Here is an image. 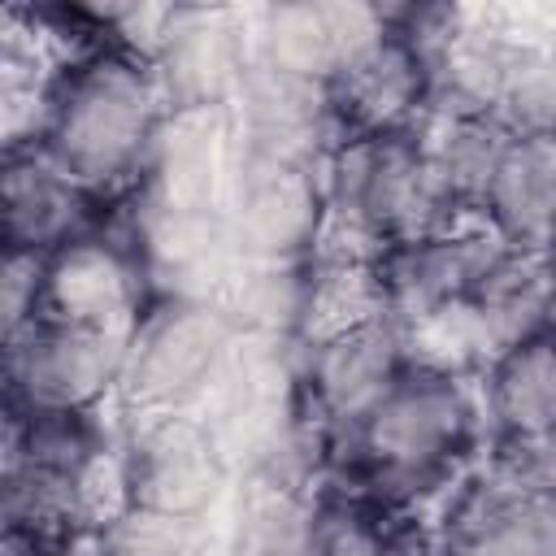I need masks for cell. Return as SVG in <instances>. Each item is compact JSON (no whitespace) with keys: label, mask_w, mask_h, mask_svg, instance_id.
<instances>
[{"label":"cell","mask_w":556,"mask_h":556,"mask_svg":"<svg viewBox=\"0 0 556 556\" xmlns=\"http://www.w3.org/2000/svg\"><path fill=\"white\" fill-rule=\"evenodd\" d=\"M187 539H191V521L126 508L109 526V534L100 543V556H191Z\"/></svg>","instance_id":"18"},{"label":"cell","mask_w":556,"mask_h":556,"mask_svg":"<svg viewBox=\"0 0 556 556\" xmlns=\"http://www.w3.org/2000/svg\"><path fill=\"white\" fill-rule=\"evenodd\" d=\"M96 200L74 182L39 143L9 148L0 174V222L4 252L52 256L56 248L96 230Z\"/></svg>","instance_id":"12"},{"label":"cell","mask_w":556,"mask_h":556,"mask_svg":"<svg viewBox=\"0 0 556 556\" xmlns=\"http://www.w3.org/2000/svg\"><path fill=\"white\" fill-rule=\"evenodd\" d=\"M430 91H434L430 56L387 22V30L369 39L330 78V109L339 122V139L417 130L413 122L430 109Z\"/></svg>","instance_id":"10"},{"label":"cell","mask_w":556,"mask_h":556,"mask_svg":"<svg viewBox=\"0 0 556 556\" xmlns=\"http://www.w3.org/2000/svg\"><path fill=\"white\" fill-rule=\"evenodd\" d=\"M235 352V321L200 295H169L152 304L126 348L122 391L143 413H187L191 400L208 395L222 365Z\"/></svg>","instance_id":"4"},{"label":"cell","mask_w":556,"mask_h":556,"mask_svg":"<svg viewBox=\"0 0 556 556\" xmlns=\"http://www.w3.org/2000/svg\"><path fill=\"white\" fill-rule=\"evenodd\" d=\"M235 230L252 261L295 265L321 243L326 230V187L304 161L252 156L235 178Z\"/></svg>","instance_id":"9"},{"label":"cell","mask_w":556,"mask_h":556,"mask_svg":"<svg viewBox=\"0 0 556 556\" xmlns=\"http://www.w3.org/2000/svg\"><path fill=\"white\" fill-rule=\"evenodd\" d=\"M408 369H413V356H408L404 326L391 313H378L313 339L300 369V391L308 408L321 417L326 434L339 439L356 430L395 391V382Z\"/></svg>","instance_id":"7"},{"label":"cell","mask_w":556,"mask_h":556,"mask_svg":"<svg viewBox=\"0 0 556 556\" xmlns=\"http://www.w3.org/2000/svg\"><path fill=\"white\" fill-rule=\"evenodd\" d=\"M478 439V408L460 374L413 365L395 391L348 434L330 439L352 486L374 504H413L443 486Z\"/></svg>","instance_id":"2"},{"label":"cell","mask_w":556,"mask_h":556,"mask_svg":"<svg viewBox=\"0 0 556 556\" xmlns=\"http://www.w3.org/2000/svg\"><path fill=\"white\" fill-rule=\"evenodd\" d=\"M321 508L295 482L252 478L235 513L230 556H313Z\"/></svg>","instance_id":"17"},{"label":"cell","mask_w":556,"mask_h":556,"mask_svg":"<svg viewBox=\"0 0 556 556\" xmlns=\"http://www.w3.org/2000/svg\"><path fill=\"white\" fill-rule=\"evenodd\" d=\"M513 452H517L513 460H517L521 469H530L539 482H547V486L556 491V430L543 434L539 443H530V447H513Z\"/></svg>","instance_id":"21"},{"label":"cell","mask_w":556,"mask_h":556,"mask_svg":"<svg viewBox=\"0 0 556 556\" xmlns=\"http://www.w3.org/2000/svg\"><path fill=\"white\" fill-rule=\"evenodd\" d=\"M161 78L126 48H87L52 74L39 148L91 195L135 182L161 143Z\"/></svg>","instance_id":"1"},{"label":"cell","mask_w":556,"mask_h":556,"mask_svg":"<svg viewBox=\"0 0 556 556\" xmlns=\"http://www.w3.org/2000/svg\"><path fill=\"white\" fill-rule=\"evenodd\" d=\"M326 226H339L365 256L452 230L456 204L439 187L421 135H343L326 156Z\"/></svg>","instance_id":"3"},{"label":"cell","mask_w":556,"mask_h":556,"mask_svg":"<svg viewBox=\"0 0 556 556\" xmlns=\"http://www.w3.org/2000/svg\"><path fill=\"white\" fill-rule=\"evenodd\" d=\"M117 473L126 508L200 521L226 482V447L208 421L187 413H156L135 430Z\"/></svg>","instance_id":"6"},{"label":"cell","mask_w":556,"mask_h":556,"mask_svg":"<svg viewBox=\"0 0 556 556\" xmlns=\"http://www.w3.org/2000/svg\"><path fill=\"white\" fill-rule=\"evenodd\" d=\"M387 556H439V547L426 543L421 534L404 530V534H387Z\"/></svg>","instance_id":"22"},{"label":"cell","mask_w":556,"mask_h":556,"mask_svg":"<svg viewBox=\"0 0 556 556\" xmlns=\"http://www.w3.org/2000/svg\"><path fill=\"white\" fill-rule=\"evenodd\" d=\"M382 30L387 9L374 4H269L256 17V61L330 87V78Z\"/></svg>","instance_id":"13"},{"label":"cell","mask_w":556,"mask_h":556,"mask_svg":"<svg viewBox=\"0 0 556 556\" xmlns=\"http://www.w3.org/2000/svg\"><path fill=\"white\" fill-rule=\"evenodd\" d=\"M313 556H387V534L361 508H321Z\"/></svg>","instance_id":"20"},{"label":"cell","mask_w":556,"mask_h":556,"mask_svg":"<svg viewBox=\"0 0 556 556\" xmlns=\"http://www.w3.org/2000/svg\"><path fill=\"white\" fill-rule=\"evenodd\" d=\"M434 547L439 556H556V491L508 460L452 500Z\"/></svg>","instance_id":"8"},{"label":"cell","mask_w":556,"mask_h":556,"mask_svg":"<svg viewBox=\"0 0 556 556\" xmlns=\"http://www.w3.org/2000/svg\"><path fill=\"white\" fill-rule=\"evenodd\" d=\"M482 217L513 252H556V135H513Z\"/></svg>","instance_id":"14"},{"label":"cell","mask_w":556,"mask_h":556,"mask_svg":"<svg viewBox=\"0 0 556 556\" xmlns=\"http://www.w3.org/2000/svg\"><path fill=\"white\" fill-rule=\"evenodd\" d=\"M143 278H148V269H143L139 248H126V243L91 230L65 248H56L52 256H43V313L130 334L135 321L148 313Z\"/></svg>","instance_id":"11"},{"label":"cell","mask_w":556,"mask_h":556,"mask_svg":"<svg viewBox=\"0 0 556 556\" xmlns=\"http://www.w3.org/2000/svg\"><path fill=\"white\" fill-rule=\"evenodd\" d=\"M0 313H4V339L26 330L43 313V256H35V252H4Z\"/></svg>","instance_id":"19"},{"label":"cell","mask_w":556,"mask_h":556,"mask_svg":"<svg viewBox=\"0 0 556 556\" xmlns=\"http://www.w3.org/2000/svg\"><path fill=\"white\" fill-rule=\"evenodd\" d=\"M26 556H83V552L78 543H70V547H48V552H26Z\"/></svg>","instance_id":"23"},{"label":"cell","mask_w":556,"mask_h":556,"mask_svg":"<svg viewBox=\"0 0 556 556\" xmlns=\"http://www.w3.org/2000/svg\"><path fill=\"white\" fill-rule=\"evenodd\" d=\"M126 330H100L65 317H35L4 339V378L13 417L91 413L126 374Z\"/></svg>","instance_id":"5"},{"label":"cell","mask_w":556,"mask_h":556,"mask_svg":"<svg viewBox=\"0 0 556 556\" xmlns=\"http://www.w3.org/2000/svg\"><path fill=\"white\" fill-rule=\"evenodd\" d=\"M430 126L417 130L426 161L439 178V187L447 191V200L460 208H482L486 187L513 143V130L504 117L482 113V109H447V104H430Z\"/></svg>","instance_id":"15"},{"label":"cell","mask_w":556,"mask_h":556,"mask_svg":"<svg viewBox=\"0 0 556 556\" xmlns=\"http://www.w3.org/2000/svg\"><path fill=\"white\" fill-rule=\"evenodd\" d=\"M486 408L508 447H530L556 430V334L526 339L491 361Z\"/></svg>","instance_id":"16"}]
</instances>
